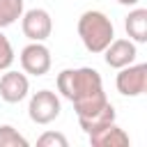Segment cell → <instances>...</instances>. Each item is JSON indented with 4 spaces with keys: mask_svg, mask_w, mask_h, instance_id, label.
Here are the masks:
<instances>
[{
    "mask_svg": "<svg viewBox=\"0 0 147 147\" xmlns=\"http://www.w3.org/2000/svg\"><path fill=\"white\" fill-rule=\"evenodd\" d=\"M57 92L69 99L71 103L85 101L99 92H103V80L101 74L92 67H78V69H62L55 78Z\"/></svg>",
    "mask_w": 147,
    "mask_h": 147,
    "instance_id": "6da1fadb",
    "label": "cell"
},
{
    "mask_svg": "<svg viewBox=\"0 0 147 147\" xmlns=\"http://www.w3.org/2000/svg\"><path fill=\"white\" fill-rule=\"evenodd\" d=\"M76 30H78V37H80L85 51H90V53H94V55L103 53L106 46L115 39L113 21H110L103 11H99V9H87V11H83L80 18H78Z\"/></svg>",
    "mask_w": 147,
    "mask_h": 147,
    "instance_id": "7a4b0ae2",
    "label": "cell"
},
{
    "mask_svg": "<svg viewBox=\"0 0 147 147\" xmlns=\"http://www.w3.org/2000/svg\"><path fill=\"white\" fill-rule=\"evenodd\" d=\"M62 113V103H60V96L51 90H39L30 96V103H28V117L34 122V124H51L60 117Z\"/></svg>",
    "mask_w": 147,
    "mask_h": 147,
    "instance_id": "3957f363",
    "label": "cell"
},
{
    "mask_svg": "<svg viewBox=\"0 0 147 147\" xmlns=\"http://www.w3.org/2000/svg\"><path fill=\"white\" fill-rule=\"evenodd\" d=\"M18 62H21V69L30 76H46L51 71L53 57H51V51L44 41H30L28 46L21 48Z\"/></svg>",
    "mask_w": 147,
    "mask_h": 147,
    "instance_id": "277c9868",
    "label": "cell"
},
{
    "mask_svg": "<svg viewBox=\"0 0 147 147\" xmlns=\"http://www.w3.org/2000/svg\"><path fill=\"white\" fill-rule=\"evenodd\" d=\"M115 87L122 96H140L147 90V64L145 62H131L122 69H117Z\"/></svg>",
    "mask_w": 147,
    "mask_h": 147,
    "instance_id": "5b68a950",
    "label": "cell"
},
{
    "mask_svg": "<svg viewBox=\"0 0 147 147\" xmlns=\"http://www.w3.org/2000/svg\"><path fill=\"white\" fill-rule=\"evenodd\" d=\"M21 30L30 41H46L51 37V32H53V18L41 7L28 9L21 16Z\"/></svg>",
    "mask_w": 147,
    "mask_h": 147,
    "instance_id": "8992f818",
    "label": "cell"
},
{
    "mask_svg": "<svg viewBox=\"0 0 147 147\" xmlns=\"http://www.w3.org/2000/svg\"><path fill=\"white\" fill-rule=\"evenodd\" d=\"M28 94H30V80L25 71L7 69L0 76V99L5 103H21Z\"/></svg>",
    "mask_w": 147,
    "mask_h": 147,
    "instance_id": "52a82bcc",
    "label": "cell"
},
{
    "mask_svg": "<svg viewBox=\"0 0 147 147\" xmlns=\"http://www.w3.org/2000/svg\"><path fill=\"white\" fill-rule=\"evenodd\" d=\"M136 57H138V48L131 39H113L103 51V60L110 69H122L136 62Z\"/></svg>",
    "mask_w": 147,
    "mask_h": 147,
    "instance_id": "ba28073f",
    "label": "cell"
},
{
    "mask_svg": "<svg viewBox=\"0 0 147 147\" xmlns=\"http://www.w3.org/2000/svg\"><path fill=\"white\" fill-rule=\"evenodd\" d=\"M87 138H90V145L92 147H126L131 142L129 133L122 126H117L115 122H110V124L92 131Z\"/></svg>",
    "mask_w": 147,
    "mask_h": 147,
    "instance_id": "9c48e42d",
    "label": "cell"
},
{
    "mask_svg": "<svg viewBox=\"0 0 147 147\" xmlns=\"http://www.w3.org/2000/svg\"><path fill=\"white\" fill-rule=\"evenodd\" d=\"M124 30L133 44H145L147 41V9L133 7L124 18Z\"/></svg>",
    "mask_w": 147,
    "mask_h": 147,
    "instance_id": "30bf717a",
    "label": "cell"
},
{
    "mask_svg": "<svg viewBox=\"0 0 147 147\" xmlns=\"http://www.w3.org/2000/svg\"><path fill=\"white\" fill-rule=\"evenodd\" d=\"M115 117H117L115 106L108 101V103H106V106H101L99 110H94V113H90V115H85V117H78V124H80V129L90 136L92 131H96V129H101V126H106V124L115 122Z\"/></svg>",
    "mask_w": 147,
    "mask_h": 147,
    "instance_id": "8fae6325",
    "label": "cell"
},
{
    "mask_svg": "<svg viewBox=\"0 0 147 147\" xmlns=\"http://www.w3.org/2000/svg\"><path fill=\"white\" fill-rule=\"evenodd\" d=\"M23 0H0V30L14 25L23 16Z\"/></svg>",
    "mask_w": 147,
    "mask_h": 147,
    "instance_id": "7c38bea8",
    "label": "cell"
},
{
    "mask_svg": "<svg viewBox=\"0 0 147 147\" xmlns=\"http://www.w3.org/2000/svg\"><path fill=\"white\" fill-rule=\"evenodd\" d=\"M28 138L18 133L11 124H0V147H28Z\"/></svg>",
    "mask_w": 147,
    "mask_h": 147,
    "instance_id": "4fadbf2b",
    "label": "cell"
},
{
    "mask_svg": "<svg viewBox=\"0 0 147 147\" xmlns=\"http://www.w3.org/2000/svg\"><path fill=\"white\" fill-rule=\"evenodd\" d=\"M16 55H14V46L11 41L7 39V34L0 30V71H7L11 64H14Z\"/></svg>",
    "mask_w": 147,
    "mask_h": 147,
    "instance_id": "5bb4252c",
    "label": "cell"
},
{
    "mask_svg": "<svg viewBox=\"0 0 147 147\" xmlns=\"http://www.w3.org/2000/svg\"><path fill=\"white\" fill-rule=\"evenodd\" d=\"M37 145H39V147H67L69 140H67V136L60 133V131H44V133L37 138Z\"/></svg>",
    "mask_w": 147,
    "mask_h": 147,
    "instance_id": "9a60e30c",
    "label": "cell"
},
{
    "mask_svg": "<svg viewBox=\"0 0 147 147\" xmlns=\"http://www.w3.org/2000/svg\"><path fill=\"white\" fill-rule=\"evenodd\" d=\"M117 2H119V5H126V7H136L140 0H117Z\"/></svg>",
    "mask_w": 147,
    "mask_h": 147,
    "instance_id": "2e32d148",
    "label": "cell"
}]
</instances>
